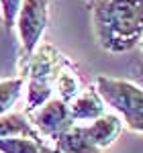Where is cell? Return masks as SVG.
<instances>
[{
	"instance_id": "obj_1",
	"label": "cell",
	"mask_w": 143,
	"mask_h": 153,
	"mask_svg": "<svg viewBox=\"0 0 143 153\" xmlns=\"http://www.w3.org/2000/svg\"><path fill=\"white\" fill-rule=\"evenodd\" d=\"M92 29L98 47L127 53L143 41V0H90Z\"/></svg>"
},
{
	"instance_id": "obj_2",
	"label": "cell",
	"mask_w": 143,
	"mask_h": 153,
	"mask_svg": "<svg viewBox=\"0 0 143 153\" xmlns=\"http://www.w3.org/2000/svg\"><path fill=\"white\" fill-rule=\"evenodd\" d=\"M63 53L49 43H39V47L21 61V78L27 82V112L41 108L47 100L53 98L55 92V76L60 70Z\"/></svg>"
},
{
	"instance_id": "obj_3",
	"label": "cell",
	"mask_w": 143,
	"mask_h": 153,
	"mask_svg": "<svg viewBox=\"0 0 143 153\" xmlns=\"http://www.w3.org/2000/svg\"><path fill=\"white\" fill-rule=\"evenodd\" d=\"M102 102L123 120V127L143 135V90L131 80L98 76L94 82Z\"/></svg>"
},
{
	"instance_id": "obj_4",
	"label": "cell",
	"mask_w": 143,
	"mask_h": 153,
	"mask_svg": "<svg viewBox=\"0 0 143 153\" xmlns=\"http://www.w3.org/2000/svg\"><path fill=\"white\" fill-rule=\"evenodd\" d=\"M49 23V0H23L16 14V33L21 41V61L27 59L41 43Z\"/></svg>"
},
{
	"instance_id": "obj_5",
	"label": "cell",
	"mask_w": 143,
	"mask_h": 153,
	"mask_svg": "<svg viewBox=\"0 0 143 153\" xmlns=\"http://www.w3.org/2000/svg\"><path fill=\"white\" fill-rule=\"evenodd\" d=\"M31 125L35 127V131L41 135V139L45 141H55L61 133L74 127V118H72L70 106L66 102H61L60 98H51L47 100L41 108L33 110L31 114H27Z\"/></svg>"
},
{
	"instance_id": "obj_6",
	"label": "cell",
	"mask_w": 143,
	"mask_h": 153,
	"mask_svg": "<svg viewBox=\"0 0 143 153\" xmlns=\"http://www.w3.org/2000/svg\"><path fill=\"white\" fill-rule=\"evenodd\" d=\"M70 112L74 123H92L96 118H100L102 114H107V104L102 102L100 94L96 92V88H84L80 94L72 100L70 104Z\"/></svg>"
},
{
	"instance_id": "obj_7",
	"label": "cell",
	"mask_w": 143,
	"mask_h": 153,
	"mask_svg": "<svg viewBox=\"0 0 143 153\" xmlns=\"http://www.w3.org/2000/svg\"><path fill=\"white\" fill-rule=\"evenodd\" d=\"M86 131H88L90 139L94 141V145L102 151L119 141L121 133H123V120L115 112H107L100 118L92 120L90 125H86Z\"/></svg>"
},
{
	"instance_id": "obj_8",
	"label": "cell",
	"mask_w": 143,
	"mask_h": 153,
	"mask_svg": "<svg viewBox=\"0 0 143 153\" xmlns=\"http://www.w3.org/2000/svg\"><path fill=\"white\" fill-rule=\"evenodd\" d=\"M55 92H57V98L61 102L70 104L76 96L84 90V82L78 74V68L72 63L70 59L63 55L60 63V70H57V76H55Z\"/></svg>"
},
{
	"instance_id": "obj_9",
	"label": "cell",
	"mask_w": 143,
	"mask_h": 153,
	"mask_svg": "<svg viewBox=\"0 0 143 153\" xmlns=\"http://www.w3.org/2000/svg\"><path fill=\"white\" fill-rule=\"evenodd\" d=\"M53 147L60 153H102L90 139L86 125H74L53 141Z\"/></svg>"
},
{
	"instance_id": "obj_10",
	"label": "cell",
	"mask_w": 143,
	"mask_h": 153,
	"mask_svg": "<svg viewBox=\"0 0 143 153\" xmlns=\"http://www.w3.org/2000/svg\"><path fill=\"white\" fill-rule=\"evenodd\" d=\"M12 137L41 139V135L35 131L25 112H6L0 117V139H12Z\"/></svg>"
},
{
	"instance_id": "obj_11",
	"label": "cell",
	"mask_w": 143,
	"mask_h": 153,
	"mask_svg": "<svg viewBox=\"0 0 143 153\" xmlns=\"http://www.w3.org/2000/svg\"><path fill=\"white\" fill-rule=\"evenodd\" d=\"M0 153H60L45 139H29V137H12L0 139Z\"/></svg>"
},
{
	"instance_id": "obj_12",
	"label": "cell",
	"mask_w": 143,
	"mask_h": 153,
	"mask_svg": "<svg viewBox=\"0 0 143 153\" xmlns=\"http://www.w3.org/2000/svg\"><path fill=\"white\" fill-rule=\"evenodd\" d=\"M23 88H25V80L21 76L0 80V117L10 112V108L16 104V100L23 94Z\"/></svg>"
},
{
	"instance_id": "obj_13",
	"label": "cell",
	"mask_w": 143,
	"mask_h": 153,
	"mask_svg": "<svg viewBox=\"0 0 143 153\" xmlns=\"http://www.w3.org/2000/svg\"><path fill=\"white\" fill-rule=\"evenodd\" d=\"M23 0H0V16H2V25L10 31L14 29V21L21 8Z\"/></svg>"
},
{
	"instance_id": "obj_14",
	"label": "cell",
	"mask_w": 143,
	"mask_h": 153,
	"mask_svg": "<svg viewBox=\"0 0 143 153\" xmlns=\"http://www.w3.org/2000/svg\"><path fill=\"white\" fill-rule=\"evenodd\" d=\"M131 82H133V84H137V86H139V88L143 90V63L135 68V71H133V80H131Z\"/></svg>"
},
{
	"instance_id": "obj_15",
	"label": "cell",
	"mask_w": 143,
	"mask_h": 153,
	"mask_svg": "<svg viewBox=\"0 0 143 153\" xmlns=\"http://www.w3.org/2000/svg\"><path fill=\"white\" fill-rule=\"evenodd\" d=\"M0 25H2V16H0Z\"/></svg>"
},
{
	"instance_id": "obj_16",
	"label": "cell",
	"mask_w": 143,
	"mask_h": 153,
	"mask_svg": "<svg viewBox=\"0 0 143 153\" xmlns=\"http://www.w3.org/2000/svg\"><path fill=\"white\" fill-rule=\"evenodd\" d=\"M141 49H143V41H141Z\"/></svg>"
},
{
	"instance_id": "obj_17",
	"label": "cell",
	"mask_w": 143,
	"mask_h": 153,
	"mask_svg": "<svg viewBox=\"0 0 143 153\" xmlns=\"http://www.w3.org/2000/svg\"><path fill=\"white\" fill-rule=\"evenodd\" d=\"M84 2H90V0H84Z\"/></svg>"
}]
</instances>
